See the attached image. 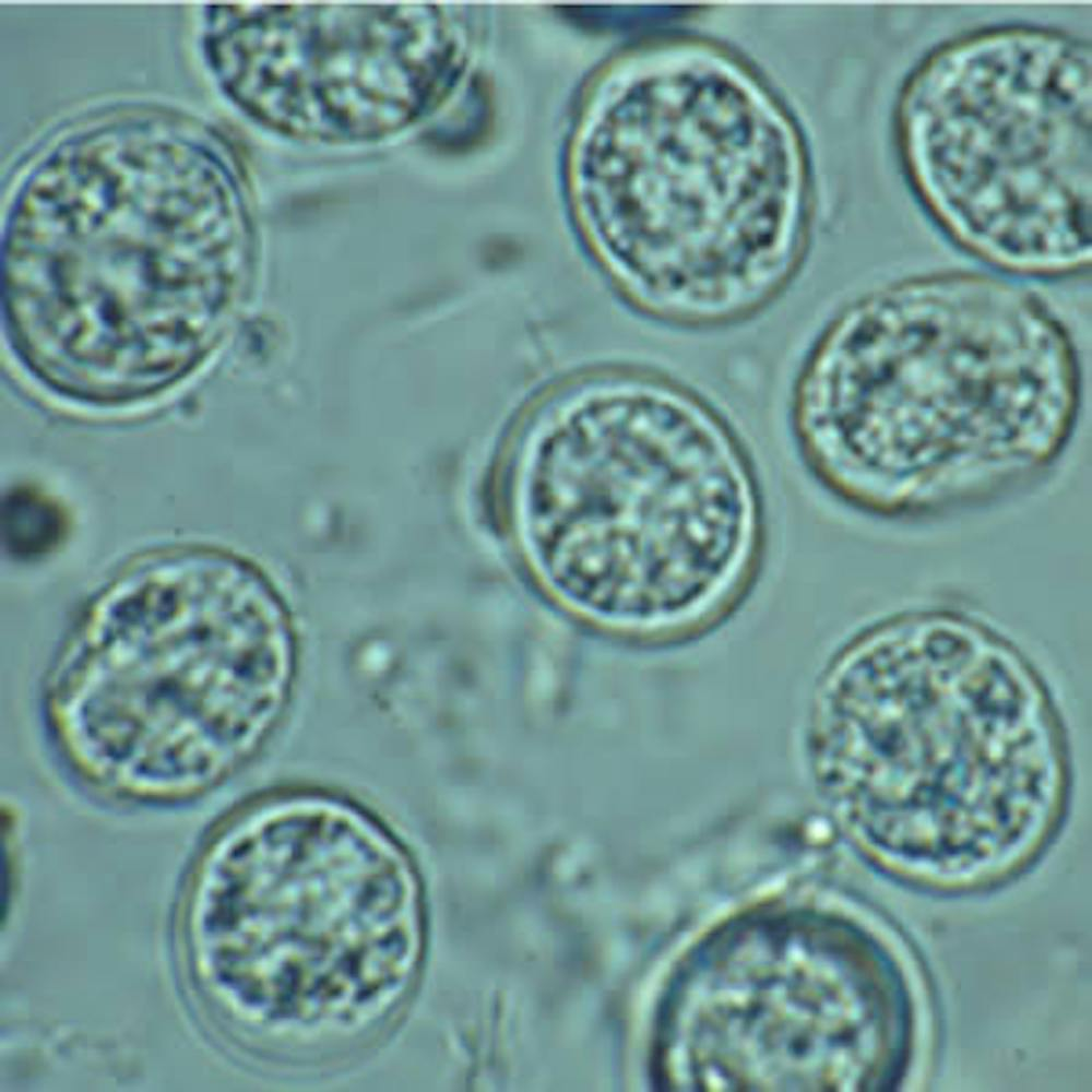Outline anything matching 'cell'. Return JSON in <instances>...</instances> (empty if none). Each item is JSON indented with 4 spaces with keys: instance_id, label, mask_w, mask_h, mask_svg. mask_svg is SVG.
<instances>
[{
    "instance_id": "obj_2",
    "label": "cell",
    "mask_w": 1092,
    "mask_h": 1092,
    "mask_svg": "<svg viewBox=\"0 0 1092 1092\" xmlns=\"http://www.w3.org/2000/svg\"><path fill=\"white\" fill-rule=\"evenodd\" d=\"M214 35L224 83L248 112L302 138L371 140L426 108L449 62L434 8L229 7Z\"/></svg>"
},
{
    "instance_id": "obj_3",
    "label": "cell",
    "mask_w": 1092,
    "mask_h": 1092,
    "mask_svg": "<svg viewBox=\"0 0 1092 1092\" xmlns=\"http://www.w3.org/2000/svg\"><path fill=\"white\" fill-rule=\"evenodd\" d=\"M63 530L61 512L36 492L19 490L2 503V539L12 555H43L58 544Z\"/></svg>"
},
{
    "instance_id": "obj_1",
    "label": "cell",
    "mask_w": 1092,
    "mask_h": 1092,
    "mask_svg": "<svg viewBox=\"0 0 1092 1092\" xmlns=\"http://www.w3.org/2000/svg\"><path fill=\"white\" fill-rule=\"evenodd\" d=\"M658 422L559 425L521 482L529 551L566 601L639 626H714L750 591L762 549L752 466L697 410Z\"/></svg>"
}]
</instances>
